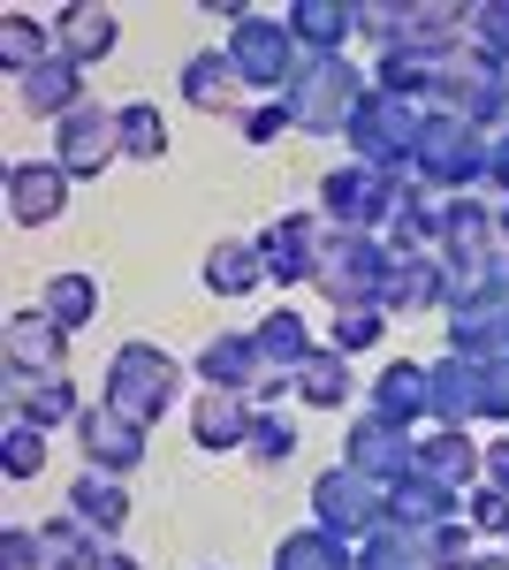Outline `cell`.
Segmentation results:
<instances>
[{
    "label": "cell",
    "mask_w": 509,
    "mask_h": 570,
    "mask_svg": "<svg viewBox=\"0 0 509 570\" xmlns=\"http://www.w3.org/2000/svg\"><path fill=\"white\" fill-rule=\"evenodd\" d=\"M495 168V137H479L464 115L449 107H425L419 122V153H411V176L433 190V198H471Z\"/></svg>",
    "instance_id": "cell-1"
},
{
    "label": "cell",
    "mask_w": 509,
    "mask_h": 570,
    "mask_svg": "<svg viewBox=\"0 0 509 570\" xmlns=\"http://www.w3.org/2000/svg\"><path fill=\"white\" fill-rule=\"evenodd\" d=\"M373 91V77H358L342 53H304L290 91H282V107H290V122L312 137H335L350 130V115H358V99Z\"/></svg>",
    "instance_id": "cell-2"
},
{
    "label": "cell",
    "mask_w": 509,
    "mask_h": 570,
    "mask_svg": "<svg viewBox=\"0 0 509 570\" xmlns=\"http://www.w3.org/2000/svg\"><path fill=\"white\" fill-rule=\"evenodd\" d=\"M175 389H183V365H175L160 343H123V351L107 357V395H99V403H115L123 419H137V426L153 434V426L168 419Z\"/></svg>",
    "instance_id": "cell-3"
},
{
    "label": "cell",
    "mask_w": 509,
    "mask_h": 570,
    "mask_svg": "<svg viewBox=\"0 0 509 570\" xmlns=\"http://www.w3.org/2000/svg\"><path fill=\"white\" fill-rule=\"evenodd\" d=\"M419 122H425V107L388 99V91H365V99H358V115H350V130H342V145H358V160H365V168L403 176V168H411V153H419Z\"/></svg>",
    "instance_id": "cell-4"
},
{
    "label": "cell",
    "mask_w": 509,
    "mask_h": 570,
    "mask_svg": "<svg viewBox=\"0 0 509 570\" xmlns=\"http://www.w3.org/2000/svg\"><path fill=\"white\" fill-rule=\"evenodd\" d=\"M312 525H327L335 540H373L388 525V487L365 480L358 464H327L320 480H312Z\"/></svg>",
    "instance_id": "cell-5"
},
{
    "label": "cell",
    "mask_w": 509,
    "mask_h": 570,
    "mask_svg": "<svg viewBox=\"0 0 509 570\" xmlns=\"http://www.w3.org/2000/svg\"><path fill=\"white\" fill-rule=\"evenodd\" d=\"M388 266H395V252H388L381 236H350V228H335V244H327V266H320V297H327L335 312L381 305Z\"/></svg>",
    "instance_id": "cell-6"
},
{
    "label": "cell",
    "mask_w": 509,
    "mask_h": 570,
    "mask_svg": "<svg viewBox=\"0 0 509 570\" xmlns=\"http://www.w3.org/2000/svg\"><path fill=\"white\" fill-rule=\"evenodd\" d=\"M228 61H236V77H244L252 91H274V99H282L304 53H297V39H290V23H282V16L252 8V16L228 31Z\"/></svg>",
    "instance_id": "cell-7"
},
{
    "label": "cell",
    "mask_w": 509,
    "mask_h": 570,
    "mask_svg": "<svg viewBox=\"0 0 509 570\" xmlns=\"http://www.w3.org/2000/svg\"><path fill=\"white\" fill-rule=\"evenodd\" d=\"M320 206H327V228H350V236H381L395 220V176L350 160V168H327L320 183Z\"/></svg>",
    "instance_id": "cell-8"
},
{
    "label": "cell",
    "mask_w": 509,
    "mask_h": 570,
    "mask_svg": "<svg viewBox=\"0 0 509 570\" xmlns=\"http://www.w3.org/2000/svg\"><path fill=\"white\" fill-rule=\"evenodd\" d=\"M252 244L266 259V282H320L335 228H327V214H282V220H266Z\"/></svg>",
    "instance_id": "cell-9"
},
{
    "label": "cell",
    "mask_w": 509,
    "mask_h": 570,
    "mask_svg": "<svg viewBox=\"0 0 509 570\" xmlns=\"http://www.w3.org/2000/svg\"><path fill=\"white\" fill-rule=\"evenodd\" d=\"M53 160H61V176L69 183H91L107 176L115 160H123V122H115V107H77L69 122H53Z\"/></svg>",
    "instance_id": "cell-10"
},
{
    "label": "cell",
    "mask_w": 509,
    "mask_h": 570,
    "mask_svg": "<svg viewBox=\"0 0 509 570\" xmlns=\"http://www.w3.org/2000/svg\"><path fill=\"white\" fill-rule=\"evenodd\" d=\"M342 464H358L365 480L395 487L403 472H419V434L395 426V419H381V411H358L350 434H342Z\"/></svg>",
    "instance_id": "cell-11"
},
{
    "label": "cell",
    "mask_w": 509,
    "mask_h": 570,
    "mask_svg": "<svg viewBox=\"0 0 509 570\" xmlns=\"http://www.w3.org/2000/svg\"><path fill=\"white\" fill-rule=\"evenodd\" d=\"M61 351L69 335L46 320V312H8L0 327V357H8V389H31V381H53L61 373Z\"/></svg>",
    "instance_id": "cell-12"
},
{
    "label": "cell",
    "mask_w": 509,
    "mask_h": 570,
    "mask_svg": "<svg viewBox=\"0 0 509 570\" xmlns=\"http://www.w3.org/2000/svg\"><path fill=\"white\" fill-rule=\"evenodd\" d=\"M77 449H85V472H115V480H129V472L145 464V426L123 419L115 403H85V419H77Z\"/></svg>",
    "instance_id": "cell-13"
},
{
    "label": "cell",
    "mask_w": 509,
    "mask_h": 570,
    "mask_svg": "<svg viewBox=\"0 0 509 570\" xmlns=\"http://www.w3.org/2000/svg\"><path fill=\"white\" fill-rule=\"evenodd\" d=\"M198 381H206V389H228V395H252V403L290 389V381L266 373V357H258L252 335H213L206 351H198Z\"/></svg>",
    "instance_id": "cell-14"
},
{
    "label": "cell",
    "mask_w": 509,
    "mask_h": 570,
    "mask_svg": "<svg viewBox=\"0 0 509 570\" xmlns=\"http://www.w3.org/2000/svg\"><path fill=\"white\" fill-rule=\"evenodd\" d=\"M495 252H502V236H495V206H479V198H449V206H441V266L464 274V266L495 259Z\"/></svg>",
    "instance_id": "cell-15"
},
{
    "label": "cell",
    "mask_w": 509,
    "mask_h": 570,
    "mask_svg": "<svg viewBox=\"0 0 509 570\" xmlns=\"http://www.w3.org/2000/svg\"><path fill=\"white\" fill-rule=\"evenodd\" d=\"M183 107H190V115H236V122H244V77H236L228 46L183 61Z\"/></svg>",
    "instance_id": "cell-16"
},
{
    "label": "cell",
    "mask_w": 509,
    "mask_h": 570,
    "mask_svg": "<svg viewBox=\"0 0 509 570\" xmlns=\"http://www.w3.org/2000/svg\"><path fill=\"white\" fill-rule=\"evenodd\" d=\"M464 8L457 0H403V53H419V61H449L457 46H464Z\"/></svg>",
    "instance_id": "cell-17"
},
{
    "label": "cell",
    "mask_w": 509,
    "mask_h": 570,
    "mask_svg": "<svg viewBox=\"0 0 509 570\" xmlns=\"http://www.w3.org/2000/svg\"><path fill=\"white\" fill-rule=\"evenodd\" d=\"M61 206H69V176H61V160H23V168H8V214L23 220V228L61 220Z\"/></svg>",
    "instance_id": "cell-18"
},
{
    "label": "cell",
    "mask_w": 509,
    "mask_h": 570,
    "mask_svg": "<svg viewBox=\"0 0 509 570\" xmlns=\"http://www.w3.org/2000/svg\"><path fill=\"white\" fill-rule=\"evenodd\" d=\"M381 312H449V266L433 252L395 259L388 266V289H381Z\"/></svg>",
    "instance_id": "cell-19"
},
{
    "label": "cell",
    "mask_w": 509,
    "mask_h": 570,
    "mask_svg": "<svg viewBox=\"0 0 509 570\" xmlns=\"http://www.w3.org/2000/svg\"><path fill=\"white\" fill-rule=\"evenodd\" d=\"M297 53H342V39L358 31V0H290L282 8Z\"/></svg>",
    "instance_id": "cell-20"
},
{
    "label": "cell",
    "mask_w": 509,
    "mask_h": 570,
    "mask_svg": "<svg viewBox=\"0 0 509 570\" xmlns=\"http://www.w3.org/2000/svg\"><path fill=\"white\" fill-rule=\"evenodd\" d=\"M252 395H228V389H206L190 403V441L198 449H244L252 441Z\"/></svg>",
    "instance_id": "cell-21"
},
{
    "label": "cell",
    "mask_w": 509,
    "mask_h": 570,
    "mask_svg": "<svg viewBox=\"0 0 509 570\" xmlns=\"http://www.w3.org/2000/svg\"><path fill=\"white\" fill-rule=\"evenodd\" d=\"M373 411H381V419H395V426H433V389H425V365H411V357L381 365V381H373Z\"/></svg>",
    "instance_id": "cell-22"
},
{
    "label": "cell",
    "mask_w": 509,
    "mask_h": 570,
    "mask_svg": "<svg viewBox=\"0 0 509 570\" xmlns=\"http://www.w3.org/2000/svg\"><path fill=\"white\" fill-rule=\"evenodd\" d=\"M16 99H23L31 115H53V122H69V115L85 107V69H77L69 53H53V61H39V69L16 85Z\"/></svg>",
    "instance_id": "cell-23"
},
{
    "label": "cell",
    "mask_w": 509,
    "mask_h": 570,
    "mask_svg": "<svg viewBox=\"0 0 509 570\" xmlns=\"http://www.w3.org/2000/svg\"><path fill=\"white\" fill-rule=\"evenodd\" d=\"M479 449L487 441H471L464 426H425L419 434V472L441 487H479Z\"/></svg>",
    "instance_id": "cell-24"
},
{
    "label": "cell",
    "mask_w": 509,
    "mask_h": 570,
    "mask_svg": "<svg viewBox=\"0 0 509 570\" xmlns=\"http://www.w3.org/2000/svg\"><path fill=\"white\" fill-rule=\"evenodd\" d=\"M464 502H457V487H441V480H425V472H403V480L388 487V518L395 525H411V532H433V525H449Z\"/></svg>",
    "instance_id": "cell-25"
},
{
    "label": "cell",
    "mask_w": 509,
    "mask_h": 570,
    "mask_svg": "<svg viewBox=\"0 0 509 570\" xmlns=\"http://www.w3.org/2000/svg\"><path fill=\"white\" fill-rule=\"evenodd\" d=\"M115 39H123V31H115V8H91V0H77V8H61V16H53V46H61L77 69L107 61V53H115Z\"/></svg>",
    "instance_id": "cell-26"
},
{
    "label": "cell",
    "mask_w": 509,
    "mask_h": 570,
    "mask_svg": "<svg viewBox=\"0 0 509 570\" xmlns=\"http://www.w3.org/2000/svg\"><path fill=\"white\" fill-rule=\"evenodd\" d=\"M425 389H433V426H471L479 419V365L471 357H433Z\"/></svg>",
    "instance_id": "cell-27"
},
{
    "label": "cell",
    "mask_w": 509,
    "mask_h": 570,
    "mask_svg": "<svg viewBox=\"0 0 509 570\" xmlns=\"http://www.w3.org/2000/svg\"><path fill=\"white\" fill-rule=\"evenodd\" d=\"M69 518H85L99 540H115V532L129 525V487L115 480V472H77V487H69Z\"/></svg>",
    "instance_id": "cell-28"
},
{
    "label": "cell",
    "mask_w": 509,
    "mask_h": 570,
    "mask_svg": "<svg viewBox=\"0 0 509 570\" xmlns=\"http://www.w3.org/2000/svg\"><path fill=\"white\" fill-rule=\"evenodd\" d=\"M39 312L61 327V335H77V327H91V320H99V282H91V274H77V266H61V274H46Z\"/></svg>",
    "instance_id": "cell-29"
},
{
    "label": "cell",
    "mask_w": 509,
    "mask_h": 570,
    "mask_svg": "<svg viewBox=\"0 0 509 570\" xmlns=\"http://www.w3.org/2000/svg\"><path fill=\"white\" fill-rule=\"evenodd\" d=\"M252 343H258V357H266V373H274V381H290L304 357L320 351V343H312V327H304L297 312H266V320L252 327Z\"/></svg>",
    "instance_id": "cell-30"
},
{
    "label": "cell",
    "mask_w": 509,
    "mask_h": 570,
    "mask_svg": "<svg viewBox=\"0 0 509 570\" xmlns=\"http://www.w3.org/2000/svg\"><path fill=\"white\" fill-rule=\"evenodd\" d=\"M290 395H297L304 411H342V403H350V357L342 351H312L297 373H290Z\"/></svg>",
    "instance_id": "cell-31"
},
{
    "label": "cell",
    "mask_w": 509,
    "mask_h": 570,
    "mask_svg": "<svg viewBox=\"0 0 509 570\" xmlns=\"http://www.w3.org/2000/svg\"><path fill=\"white\" fill-rule=\"evenodd\" d=\"M274 570H358V548H350V540H335L327 525H297V532H282Z\"/></svg>",
    "instance_id": "cell-32"
},
{
    "label": "cell",
    "mask_w": 509,
    "mask_h": 570,
    "mask_svg": "<svg viewBox=\"0 0 509 570\" xmlns=\"http://www.w3.org/2000/svg\"><path fill=\"white\" fill-rule=\"evenodd\" d=\"M206 289L213 297H252L258 282H266V259H258V244H244V236H228V244H213L206 252Z\"/></svg>",
    "instance_id": "cell-33"
},
{
    "label": "cell",
    "mask_w": 509,
    "mask_h": 570,
    "mask_svg": "<svg viewBox=\"0 0 509 570\" xmlns=\"http://www.w3.org/2000/svg\"><path fill=\"white\" fill-rule=\"evenodd\" d=\"M53 53H61V46H53V23H31L23 8H8V16H0V69H8L16 85H23L39 61H53Z\"/></svg>",
    "instance_id": "cell-34"
},
{
    "label": "cell",
    "mask_w": 509,
    "mask_h": 570,
    "mask_svg": "<svg viewBox=\"0 0 509 570\" xmlns=\"http://www.w3.org/2000/svg\"><path fill=\"white\" fill-rule=\"evenodd\" d=\"M449 312H509V252L449 274Z\"/></svg>",
    "instance_id": "cell-35"
},
{
    "label": "cell",
    "mask_w": 509,
    "mask_h": 570,
    "mask_svg": "<svg viewBox=\"0 0 509 570\" xmlns=\"http://www.w3.org/2000/svg\"><path fill=\"white\" fill-rule=\"evenodd\" d=\"M39 556H46V570H91L107 548H99V532H91L85 518L61 510V518H46V525H39Z\"/></svg>",
    "instance_id": "cell-36"
},
{
    "label": "cell",
    "mask_w": 509,
    "mask_h": 570,
    "mask_svg": "<svg viewBox=\"0 0 509 570\" xmlns=\"http://www.w3.org/2000/svg\"><path fill=\"white\" fill-rule=\"evenodd\" d=\"M16 419H31V426H77V419H85V395H77L69 373H53V381L16 389Z\"/></svg>",
    "instance_id": "cell-37"
},
{
    "label": "cell",
    "mask_w": 509,
    "mask_h": 570,
    "mask_svg": "<svg viewBox=\"0 0 509 570\" xmlns=\"http://www.w3.org/2000/svg\"><path fill=\"white\" fill-rule=\"evenodd\" d=\"M358 570H433L425 532H411V525H395V518H388L373 540H358Z\"/></svg>",
    "instance_id": "cell-38"
},
{
    "label": "cell",
    "mask_w": 509,
    "mask_h": 570,
    "mask_svg": "<svg viewBox=\"0 0 509 570\" xmlns=\"http://www.w3.org/2000/svg\"><path fill=\"white\" fill-rule=\"evenodd\" d=\"M373 91H388V99H411V107H419L425 91H441V61H419V53L388 46L381 69H373Z\"/></svg>",
    "instance_id": "cell-39"
},
{
    "label": "cell",
    "mask_w": 509,
    "mask_h": 570,
    "mask_svg": "<svg viewBox=\"0 0 509 570\" xmlns=\"http://www.w3.org/2000/svg\"><path fill=\"white\" fill-rule=\"evenodd\" d=\"M115 122H123V160H168V122H160V107L153 99H129V107H115Z\"/></svg>",
    "instance_id": "cell-40"
},
{
    "label": "cell",
    "mask_w": 509,
    "mask_h": 570,
    "mask_svg": "<svg viewBox=\"0 0 509 570\" xmlns=\"http://www.w3.org/2000/svg\"><path fill=\"white\" fill-rule=\"evenodd\" d=\"M0 472H8V480H39L46 472V426L8 419V434H0Z\"/></svg>",
    "instance_id": "cell-41"
},
{
    "label": "cell",
    "mask_w": 509,
    "mask_h": 570,
    "mask_svg": "<svg viewBox=\"0 0 509 570\" xmlns=\"http://www.w3.org/2000/svg\"><path fill=\"white\" fill-rule=\"evenodd\" d=\"M244 456H252V464H266V472H274V464H290V456H297V426H290L282 411H258Z\"/></svg>",
    "instance_id": "cell-42"
},
{
    "label": "cell",
    "mask_w": 509,
    "mask_h": 570,
    "mask_svg": "<svg viewBox=\"0 0 509 570\" xmlns=\"http://www.w3.org/2000/svg\"><path fill=\"white\" fill-rule=\"evenodd\" d=\"M464 31H471V46H487L495 61H509V0H471Z\"/></svg>",
    "instance_id": "cell-43"
},
{
    "label": "cell",
    "mask_w": 509,
    "mask_h": 570,
    "mask_svg": "<svg viewBox=\"0 0 509 570\" xmlns=\"http://www.w3.org/2000/svg\"><path fill=\"white\" fill-rule=\"evenodd\" d=\"M479 532H471V518H449V525H433L425 532V556H433V570H464L479 548H471Z\"/></svg>",
    "instance_id": "cell-44"
},
{
    "label": "cell",
    "mask_w": 509,
    "mask_h": 570,
    "mask_svg": "<svg viewBox=\"0 0 509 570\" xmlns=\"http://www.w3.org/2000/svg\"><path fill=\"white\" fill-rule=\"evenodd\" d=\"M381 327H388V312H381V305H365V312H335V343H327V351H342V357L373 351V343H381Z\"/></svg>",
    "instance_id": "cell-45"
},
{
    "label": "cell",
    "mask_w": 509,
    "mask_h": 570,
    "mask_svg": "<svg viewBox=\"0 0 509 570\" xmlns=\"http://www.w3.org/2000/svg\"><path fill=\"white\" fill-rule=\"evenodd\" d=\"M464 518H471V532H487V540H509V494L502 487H471V502H464Z\"/></svg>",
    "instance_id": "cell-46"
},
{
    "label": "cell",
    "mask_w": 509,
    "mask_h": 570,
    "mask_svg": "<svg viewBox=\"0 0 509 570\" xmlns=\"http://www.w3.org/2000/svg\"><path fill=\"white\" fill-rule=\"evenodd\" d=\"M358 31L388 53V46L403 39V0H358Z\"/></svg>",
    "instance_id": "cell-47"
},
{
    "label": "cell",
    "mask_w": 509,
    "mask_h": 570,
    "mask_svg": "<svg viewBox=\"0 0 509 570\" xmlns=\"http://www.w3.org/2000/svg\"><path fill=\"white\" fill-rule=\"evenodd\" d=\"M236 130H244V145H274L282 130H297V122H290V107H282V99H258V107H244V122H236Z\"/></svg>",
    "instance_id": "cell-48"
},
{
    "label": "cell",
    "mask_w": 509,
    "mask_h": 570,
    "mask_svg": "<svg viewBox=\"0 0 509 570\" xmlns=\"http://www.w3.org/2000/svg\"><path fill=\"white\" fill-rule=\"evenodd\" d=\"M479 419L509 426V365H479Z\"/></svg>",
    "instance_id": "cell-49"
},
{
    "label": "cell",
    "mask_w": 509,
    "mask_h": 570,
    "mask_svg": "<svg viewBox=\"0 0 509 570\" xmlns=\"http://www.w3.org/2000/svg\"><path fill=\"white\" fill-rule=\"evenodd\" d=\"M0 570H46L39 532H23V525H8V532H0Z\"/></svg>",
    "instance_id": "cell-50"
},
{
    "label": "cell",
    "mask_w": 509,
    "mask_h": 570,
    "mask_svg": "<svg viewBox=\"0 0 509 570\" xmlns=\"http://www.w3.org/2000/svg\"><path fill=\"white\" fill-rule=\"evenodd\" d=\"M479 480H487V487H502V494H509V434H495L487 449H479Z\"/></svg>",
    "instance_id": "cell-51"
},
{
    "label": "cell",
    "mask_w": 509,
    "mask_h": 570,
    "mask_svg": "<svg viewBox=\"0 0 509 570\" xmlns=\"http://www.w3.org/2000/svg\"><path fill=\"white\" fill-rule=\"evenodd\" d=\"M487 183H495V190H502V198H509V130L495 137V168H487Z\"/></svg>",
    "instance_id": "cell-52"
},
{
    "label": "cell",
    "mask_w": 509,
    "mask_h": 570,
    "mask_svg": "<svg viewBox=\"0 0 509 570\" xmlns=\"http://www.w3.org/2000/svg\"><path fill=\"white\" fill-rule=\"evenodd\" d=\"M91 570H145V563H137V556H123V548H107V556H99Z\"/></svg>",
    "instance_id": "cell-53"
},
{
    "label": "cell",
    "mask_w": 509,
    "mask_h": 570,
    "mask_svg": "<svg viewBox=\"0 0 509 570\" xmlns=\"http://www.w3.org/2000/svg\"><path fill=\"white\" fill-rule=\"evenodd\" d=\"M464 570H509V548H502V556H471Z\"/></svg>",
    "instance_id": "cell-54"
},
{
    "label": "cell",
    "mask_w": 509,
    "mask_h": 570,
    "mask_svg": "<svg viewBox=\"0 0 509 570\" xmlns=\"http://www.w3.org/2000/svg\"><path fill=\"white\" fill-rule=\"evenodd\" d=\"M495 236H502V252H509V198L495 206Z\"/></svg>",
    "instance_id": "cell-55"
}]
</instances>
